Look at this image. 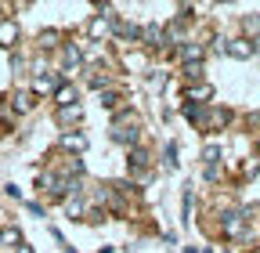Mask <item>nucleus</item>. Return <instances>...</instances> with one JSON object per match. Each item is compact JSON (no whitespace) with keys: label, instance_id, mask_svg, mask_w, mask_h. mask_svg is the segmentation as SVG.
I'll return each mask as SVG.
<instances>
[{"label":"nucleus","instance_id":"obj_8","mask_svg":"<svg viewBox=\"0 0 260 253\" xmlns=\"http://www.w3.org/2000/svg\"><path fill=\"white\" fill-rule=\"evenodd\" d=\"M54 98H58V105H61V109H65V105H76V102H73V87H58Z\"/></svg>","mask_w":260,"mask_h":253},{"label":"nucleus","instance_id":"obj_2","mask_svg":"<svg viewBox=\"0 0 260 253\" xmlns=\"http://www.w3.org/2000/svg\"><path fill=\"white\" fill-rule=\"evenodd\" d=\"M76 119H83V109H80V105H65V109H58V123H76Z\"/></svg>","mask_w":260,"mask_h":253},{"label":"nucleus","instance_id":"obj_4","mask_svg":"<svg viewBox=\"0 0 260 253\" xmlns=\"http://www.w3.org/2000/svg\"><path fill=\"white\" fill-rule=\"evenodd\" d=\"M228 54H235V58H249V54H253V47H249V40H232V44H228Z\"/></svg>","mask_w":260,"mask_h":253},{"label":"nucleus","instance_id":"obj_11","mask_svg":"<svg viewBox=\"0 0 260 253\" xmlns=\"http://www.w3.org/2000/svg\"><path fill=\"white\" fill-rule=\"evenodd\" d=\"M217 155H220V152H217V145H210V148L203 152V160H206V163H217Z\"/></svg>","mask_w":260,"mask_h":253},{"label":"nucleus","instance_id":"obj_10","mask_svg":"<svg viewBox=\"0 0 260 253\" xmlns=\"http://www.w3.org/2000/svg\"><path fill=\"white\" fill-rule=\"evenodd\" d=\"M65 210H69V213L80 220V213H83V203H80V199H69V206H65Z\"/></svg>","mask_w":260,"mask_h":253},{"label":"nucleus","instance_id":"obj_5","mask_svg":"<svg viewBox=\"0 0 260 253\" xmlns=\"http://www.w3.org/2000/svg\"><path fill=\"white\" fill-rule=\"evenodd\" d=\"M181 58L188 61V66H195V61L203 58V47H199V44H184V47H181Z\"/></svg>","mask_w":260,"mask_h":253},{"label":"nucleus","instance_id":"obj_3","mask_svg":"<svg viewBox=\"0 0 260 253\" xmlns=\"http://www.w3.org/2000/svg\"><path fill=\"white\" fill-rule=\"evenodd\" d=\"M112 138H116V141H123V145H134V141H138V126H116Z\"/></svg>","mask_w":260,"mask_h":253},{"label":"nucleus","instance_id":"obj_1","mask_svg":"<svg viewBox=\"0 0 260 253\" xmlns=\"http://www.w3.org/2000/svg\"><path fill=\"white\" fill-rule=\"evenodd\" d=\"M18 40V25L15 22H0V47H15Z\"/></svg>","mask_w":260,"mask_h":253},{"label":"nucleus","instance_id":"obj_7","mask_svg":"<svg viewBox=\"0 0 260 253\" xmlns=\"http://www.w3.org/2000/svg\"><path fill=\"white\" fill-rule=\"evenodd\" d=\"M188 98H199V102H210V98H213V87H210V83H206V87H191V90H188Z\"/></svg>","mask_w":260,"mask_h":253},{"label":"nucleus","instance_id":"obj_9","mask_svg":"<svg viewBox=\"0 0 260 253\" xmlns=\"http://www.w3.org/2000/svg\"><path fill=\"white\" fill-rule=\"evenodd\" d=\"M15 109H18V112H29V109H32L29 94H15Z\"/></svg>","mask_w":260,"mask_h":253},{"label":"nucleus","instance_id":"obj_6","mask_svg":"<svg viewBox=\"0 0 260 253\" xmlns=\"http://www.w3.org/2000/svg\"><path fill=\"white\" fill-rule=\"evenodd\" d=\"M61 145H65V148H73V152H83V148H87V138H83V134H65Z\"/></svg>","mask_w":260,"mask_h":253},{"label":"nucleus","instance_id":"obj_12","mask_svg":"<svg viewBox=\"0 0 260 253\" xmlns=\"http://www.w3.org/2000/svg\"><path fill=\"white\" fill-rule=\"evenodd\" d=\"M18 253H32V249H29V246H18Z\"/></svg>","mask_w":260,"mask_h":253}]
</instances>
